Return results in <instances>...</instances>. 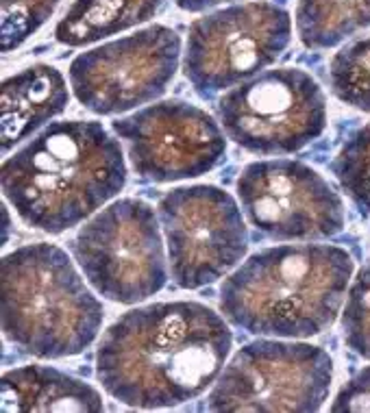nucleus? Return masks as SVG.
Returning <instances> with one entry per match:
<instances>
[{"mask_svg": "<svg viewBox=\"0 0 370 413\" xmlns=\"http://www.w3.org/2000/svg\"><path fill=\"white\" fill-rule=\"evenodd\" d=\"M353 259L338 246L266 248L227 277L225 318L252 335L303 340L336 322L353 279Z\"/></svg>", "mask_w": 370, "mask_h": 413, "instance_id": "3", "label": "nucleus"}, {"mask_svg": "<svg viewBox=\"0 0 370 413\" xmlns=\"http://www.w3.org/2000/svg\"><path fill=\"white\" fill-rule=\"evenodd\" d=\"M331 168L348 198L370 213V124L348 137Z\"/></svg>", "mask_w": 370, "mask_h": 413, "instance_id": "18", "label": "nucleus"}, {"mask_svg": "<svg viewBox=\"0 0 370 413\" xmlns=\"http://www.w3.org/2000/svg\"><path fill=\"white\" fill-rule=\"evenodd\" d=\"M238 196L246 218L275 240H325L344 229V205L322 176L292 159L242 170Z\"/></svg>", "mask_w": 370, "mask_h": 413, "instance_id": "11", "label": "nucleus"}, {"mask_svg": "<svg viewBox=\"0 0 370 413\" xmlns=\"http://www.w3.org/2000/svg\"><path fill=\"white\" fill-rule=\"evenodd\" d=\"M329 76L338 101L370 113V37L342 48L331 61Z\"/></svg>", "mask_w": 370, "mask_h": 413, "instance_id": "17", "label": "nucleus"}, {"mask_svg": "<svg viewBox=\"0 0 370 413\" xmlns=\"http://www.w3.org/2000/svg\"><path fill=\"white\" fill-rule=\"evenodd\" d=\"M233 335L201 303H159L115 320L96 352V377L115 400L138 409L177 407L218 379Z\"/></svg>", "mask_w": 370, "mask_h": 413, "instance_id": "1", "label": "nucleus"}, {"mask_svg": "<svg viewBox=\"0 0 370 413\" xmlns=\"http://www.w3.org/2000/svg\"><path fill=\"white\" fill-rule=\"evenodd\" d=\"M62 0H0V42L3 52L20 48L55 13Z\"/></svg>", "mask_w": 370, "mask_h": 413, "instance_id": "19", "label": "nucleus"}, {"mask_svg": "<svg viewBox=\"0 0 370 413\" xmlns=\"http://www.w3.org/2000/svg\"><path fill=\"white\" fill-rule=\"evenodd\" d=\"M342 328L346 346L360 357L370 359V266L353 281L342 311Z\"/></svg>", "mask_w": 370, "mask_h": 413, "instance_id": "20", "label": "nucleus"}, {"mask_svg": "<svg viewBox=\"0 0 370 413\" xmlns=\"http://www.w3.org/2000/svg\"><path fill=\"white\" fill-rule=\"evenodd\" d=\"M290 13L275 3H248L199 17L190 27L183 70L199 94L236 87L283 55Z\"/></svg>", "mask_w": 370, "mask_h": 413, "instance_id": "8", "label": "nucleus"}, {"mask_svg": "<svg viewBox=\"0 0 370 413\" xmlns=\"http://www.w3.org/2000/svg\"><path fill=\"white\" fill-rule=\"evenodd\" d=\"M0 294L7 340L33 357L81 355L103 326V305L52 244L9 252L0 268Z\"/></svg>", "mask_w": 370, "mask_h": 413, "instance_id": "4", "label": "nucleus"}, {"mask_svg": "<svg viewBox=\"0 0 370 413\" xmlns=\"http://www.w3.org/2000/svg\"><path fill=\"white\" fill-rule=\"evenodd\" d=\"M127 164L118 140L99 122H57L3 166V191L33 229L59 235L118 196Z\"/></svg>", "mask_w": 370, "mask_h": 413, "instance_id": "2", "label": "nucleus"}, {"mask_svg": "<svg viewBox=\"0 0 370 413\" xmlns=\"http://www.w3.org/2000/svg\"><path fill=\"white\" fill-rule=\"evenodd\" d=\"M72 254L101 296L142 303L168 281L166 254L150 205L122 198L105 207L72 240Z\"/></svg>", "mask_w": 370, "mask_h": 413, "instance_id": "5", "label": "nucleus"}, {"mask_svg": "<svg viewBox=\"0 0 370 413\" xmlns=\"http://www.w3.org/2000/svg\"><path fill=\"white\" fill-rule=\"evenodd\" d=\"M166 0H74L55 29L57 42L79 48L138 27L162 9Z\"/></svg>", "mask_w": 370, "mask_h": 413, "instance_id": "15", "label": "nucleus"}, {"mask_svg": "<svg viewBox=\"0 0 370 413\" xmlns=\"http://www.w3.org/2000/svg\"><path fill=\"white\" fill-rule=\"evenodd\" d=\"M334 413H370V368L360 370L350 379L331 405Z\"/></svg>", "mask_w": 370, "mask_h": 413, "instance_id": "21", "label": "nucleus"}, {"mask_svg": "<svg viewBox=\"0 0 370 413\" xmlns=\"http://www.w3.org/2000/svg\"><path fill=\"white\" fill-rule=\"evenodd\" d=\"M229 140L255 154H290L327 126V98L299 68H277L233 87L218 103Z\"/></svg>", "mask_w": 370, "mask_h": 413, "instance_id": "6", "label": "nucleus"}, {"mask_svg": "<svg viewBox=\"0 0 370 413\" xmlns=\"http://www.w3.org/2000/svg\"><path fill=\"white\" fill-rule=\"evenodd\" d=\"M142 179L172 183L197 179L216 168L227 152L220 126L203 109L181 101L150 105L113 122Z\"/></svg>", "mask_w": 370, "mask_h": 413, "instance_id": "12", "label": "nucleus"}, {"mask_svg": "<svg viewBox=\"0 0 370 413\" xmlns=\"http://www.w3.org/2000/svg\"><path fill=\"white\" fill-rule=\"evenodd\" d=\"M174 3H177V7L183 11L199 13V11H207V9H213V7L225 5V3H236V0H174Z\"/></svg>", "mask_w": 370, "mask_h": 413, "instance_id": "22", "label": "nucleus"}, {"mask_svg": "<svg viewBox=\"0 0 370 413\" xmlns=\"http://www.w3.org/2000/svg\"><path fill=\"white\" fill-rule=\"evenodd\" d=\"M68 101L66 78L52 66L37 64L9 76L3 83V98H0L3 152H9L15 144L29 140L37 129L59 115Z\"/></svg>", "mask_w": 370, "mask_h": 413, "instance_id": "13", "label": "nucleus"}, {"mask_svg": "<svg viewBox=\"0 0 370 413\" xmlns=\"http://www.w3.org/2000/svg\"><path fill=\"white\" fill-rule=\"evenodd\" d=\"M172 279L183 289L216 283L248 250L246 224L238 203L220 187L192 185L159 201Z\"/></svg>", "mask_w": 370, "mask_h": 413, "instance_id": "9", "label": "nucleus"}, {"mask_svg": "<svg viewBox=\"0 0 370 413\" xmlns=\"http://www.w3.org/2000/svg\"><path fill=\"white\" fill-rule=\"evenodd\" d=\"M179 57L177 31L155 24L79 55L70 64V83L92 113H124L166 94Z\"/></svg>", "mask_w": 370, "mask_h": 413, "instance_id": "10", "label": "nucleus"}, {"mask_svg": "<svg viewBox=\"0 0 370 413\" xmlns=\"http://www.w3.org/2000/svg\"><path fill=\"white\" fill-rule=\"evenodd\" d=\"M370 27V0H299L297 33L303 46L322 50Z\"/></svg>", "mask_w": 370, "mask_h": 413, "instance_id": "16", "label": "nucleus"}, {"mask_svg": "<svg viewBox=\"0 0 370 413\" xmlns=\"http://www.w3.org/2000/svg\"><path fill=\"white\" fill-rule=\"evenodd\" d=\"M334 361L320 346L259 340L238 350L207 398L209 411H318Z\"/></svg>", "mask_w": 370, "mask_h": 413, "instance_id": "7", "label": "nucleus"}, {"mask_svg": "<svg viewBox=\"0 0 370 413\" xmlns=\"http://www.w3.org/2000/svg\"><path fill=\"white\" fill-rule=\"evenodd\" d=\"M3 411H103V398L92 385L44 365L9 370L3 377Z\"/></svg>", "mask_w": 370, "mask_h": 413, "instance_id": "14", "label": "nucleus"}]
</instances>
